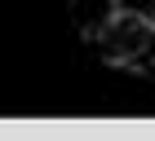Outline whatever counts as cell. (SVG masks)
<instances>
[{
  "instance_id": "obj_1",
  "label": "cell",
  "mask_w": 155,
  "mask_h": 141,
  "mask_svg": "<svg viewBox=\"0 0 155 141\" xmlns=\"http://www.w3.org/2000/svg\"><path fill=\"white\" fill-rule=\"evenodd\" d=\"M151 35H155V18H146V13H137V9H120L115 18L102 27V35H97L93 44H97V58L107 62V66L133 70L137 58L146 53V44H151Z\"/></svg>"
},
{
  "instance_id": "obj_2",
  "label": "cell",
  "mask_w": 155,
  "mask_h": 141,
  "mask_svg": "<svg viewBox=\"0 0 155 141\" xmlns=\"http://www.w3.org/2000/svg\"><path fill=\"white\" fill-rule=\"evenodd\" d=\"M115 13H120V0H67V18H71L75 35H84V40H97Z\"/></svg>"
},
{
  "instance_id": "obj_3",
  "label": "cell",
  "mask_w": 155,
  "mask_h": 141,
  "mask_svg": "<svg viewBox=\"0 0 155 141\" xmlns=\"http://www.w3.org/2000/svg\"><path fill=\"white\" fill-rule=\"evenodd\" d=\"M133 70H137V75H155V35H151V44H146V53L137 58V66H133Z\"/></svg>"
}]
</instances>
